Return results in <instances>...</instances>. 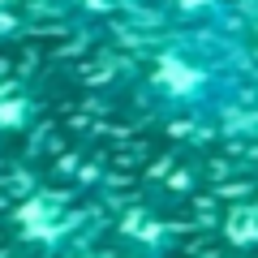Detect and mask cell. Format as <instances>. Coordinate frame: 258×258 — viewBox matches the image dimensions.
I'll return each mask as SVG.
<instances>
[{"label": "cell", "mask_w": 258, "mask_h": 258, "mask_svg": "<svg viewBox=\"0 0 258 258\" xmlns=\"http://www.w3.org/2000/svg\"><path fill=\"white\" fill-rule=\"evenodd\" d=\"M159 86H168V91H176V95H194L203 86V69H194L181 56H168V60L159 64Z\"/></svg>", "instance_id": "cell-1"}, {"label": "cell", "mask_w": 258, "mask_h": 258, "mask_svg": "<svg viewBox=\"0 0 258 258\" xmlns=\"http://www.w3.org/2000/svg\"><path fill=\"white\" fill-rule=\"evenodd\" d=\"M181 13H203V9H215V0H176Z\"/></svg>", "instance_id": "cell-2"}]
</instances>
